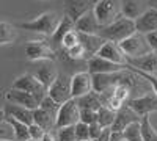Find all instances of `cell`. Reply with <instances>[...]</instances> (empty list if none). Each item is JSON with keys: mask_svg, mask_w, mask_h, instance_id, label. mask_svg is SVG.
I'll list each match as a JSON object with an SVG mask.
<instances>
[{"mask_svg": "<svg viewBox=\"0 0 157 141\" xmlns=\"http://www.w3.org/2000/svg\"><path fill=\"white\" fill-rule=\"evenodd\" d=\"M58 14L55 11H44L41 14H38L35 19L27 20V22H21L16 27L21 30H27V32H33V33H39L44 36H54L58 24H60Z\"/></svg>", "mask_w": 157, "mask_h": 141, "instance_id": "cell-1", "label": "cell"}, {"mask_svg": "<svg viewBox=\"0 0 157 141\" xmlns=\"http://www.w3.org/2000/svg\"><path fill=\"white\" fill-rule=\"evenodd\" d=\"M134 33H137L135 20L129 19V17H124V16L121 14L115 22H112L110 25H107V27H102L99 36L104 38L105 41H112V43L120 44L121 41L127 39V38L132 36Z\"/></svg>", "mask_w": 157, "mask_h": 141, "instance_id": "cell-2", "label": "cell"}, {"mask_svg": "<svg viewBox=\"0 0 157 141\" xmlns=\"http://www.w3.org/2000/svg\"><path fill=\"white\" fill-rule=\"evenodd\" d=\"M120 49L123 50V54L127 60H134V58H140L143 55H148L149 52H152L148 41H146V36L141 35V33H134L132 36H129L127 39L121 41Z\"/></svg>", "mask_w": 157, "mask_h": 141, "instance_id": "cell-3", "label": "cell"}, {"mask_svg": "<svg viewBox=\"0 0 157 141\" xmlns=\"http://www.w3.org/2000/svg\"><path fill=\"white\" fill-rule=\"evenodd\" d=\"M93 13L102 27H107L121 16V3L120 0H98Z\"/></svg>", "mask_w": 157, "mask_h": 141, "instance_id": "cell-4", "label": "cell"}, {"mask_svg": "<svg viewBox=\"0 0 157 141\" xmlns=\"http://www.w3.org/2000/svg\"><path fill=\"white\" fill-rule=\"evenodd\" d=\"M25 57L33 63L55 61L57 60V50L52 47L50 43L36 39V41H30L25 44Z\"/></svg>", "mask_w": 157, "mask_h": 141, "instance_id": "cell-5", "label": "cell"}, {"mask_svg": "<svg viewBox=\"0 0 157 141\" xmlns=\"http://www.w3.org/2000/svg\"><path fill=\"white\" fill-rule=\"evenodd\" d=\"M11 88L13 89H19V91H25V93L35 96L39 100V104H41V100L47 96V89L41 85V82H39L33 74H29V72L19 75L17 79L13 82Z\"/></svg>", "mask_w": 157, "mask_h": 141, "instance_id": "cell-6", "label": "cell"}, {"mask_svg": "<svg viewBox=\"0 0 157 141\" xmlns=\"http://www.w3.org/2000/svg\"><path fill=\"white\" fill-rule=\"evenodd\" d=\"M80 122V107H78L77 100L71 99L68 102L61 104L58 114H57V129H61V127H71ZM55 129V130H57Z\"/></svg>", "mask_w": 157, "mask_h": 141, "instance_id": "cell-7", "label": "cell"}, {"mask_svg": "<svg viewBox=\"0 0 157 141\" xmlns=\"http://www.w3.org/2000/svg\"><path fill=\"white\" fill-rule=\"evenodd\" d=\"M129 108H132L140 118L143 116H149L151 113L157 111V94L152 91H148L143 96L134 97V99H129V102L126 104Z\"/></svg>", "mask_w": 157, "mask_h": 141, "instance_id": "cell-8", "label": "cell"}, {"mask_svg": "<svg viewBox=\"0 0 157 141\" xmlns=\"http://www.w3.org/2000/svg\"><path fill=\"white\" fill-rule=\"evenodd\" d=\"M47 96L52 97L58 104H64L72 99V93H71V77H68L66 74H60L57 77V80L52 83V86L47 89Z\"/></svg>", "mask_w": 157, "mask_h": 141, "instance_id": "cell-9", "label": "cell"}, {"mask_svg": "<svg viewBox=\"0 0 157 141\" xmlns=\"http://www.w3.org/2000/svg\"><path fill=\"white\" fill-rule=\"evenodd\" d=\"M93 91V75L88 71H80L71 75V93L72 99L83 97Z\"/></svg>", "mask_w": 157, "mask_h": 141, "instance_id": "cell-10", "label": "cell"}, {"mask_svg": "<svg viewBox=\"0 0 157 141\" xmlns=\"http://www.w3.org/2000/svg\"><path fill=\"white\" fill-rule=\"evenodd\" d=\"M96 2L98 0H64V16H68L75 24V20L94 8Z\"/></svg>", "mask_w": 157, "mask_h": 141, "instance_id": "cell-11", "label": "cell"}, {"mask_svg": "<svg viewBox=\"0 0 157 141\" xmlns=\"http://www.w3.org/2000/svg\"><path fill=\"white\" fill-rule=\"evenodd\" d=\"M86 66H88V72L91 75L94 74H113V72H121V71H126L127 69V65H116V63H112V61H107L98 55L91 57L90 60H86Z\"/></svg>", "mask_w": 157, "mask_h": 141, "instance_id": "cell-12", "label": "cell"}, {"mask_svg": "<svg viewBox=\"0 0 157 141\" xmlns=\"http://www.w3.org/2000/svg\"><path fill=\"white\" fill-rule=\"evenodd\" d=\"M33 75L41 82V85L46 89H49L52 86V83L57 80V77L60 75V72L57 71L54 61H38Z\"/></svg>", "mask_w": 157, "mask_h": 141, "instance_id": "cell-13", "label": "cell"}, {"mask_svg": "<svg viewBox=\"0 0 157 141\" xmlns=\"http://www.w3.org/2000/svg\"><path fill=\"white\" fill-rule=\"evenodd\" d=\"M5 99L8 104H14V105H21V107H25V108H29V110H36L39 108V100L29 94V93H25V91H19V89H8L6 94H5Z\"/></svg>", "mask_w": 157, "mask_h": 141, "instance_id": "cell-14", "label": "cell"}, {"mask_svg": "<svg viewBox=\"0 0 157 141\" xmlns=\"http://www.w3.org/2000/svg\"><path fill=\"white\" fill-rule=\"evenodd\" d=\"M135 28L137 33L141 35H149L152 32H157V9L148 6L135 19Z\"/></svg>", "mask_w": 157, "mask_h": 141, "instance_id": "cell-15", "label": "cell"}, {"mask_svg": "<svg viewBox=\"0 0 157 141\" xmlns=\"http://www.w3.org/2000/svg\"><path fill=\"white\" fill-rule=\"evenodd\" d=\"M140 121H141V118L138 116V114H137L132 108H129L127 105H124L121 110L116 111L115 122H113V125L110 127V129H112L113 132H121V133H123L130 124L140 122Z\"/></svg>", "mask_w": 157, "mask_h": 141, "instance_id": "cell-16", "label": "cell"}, {"mask_svg": "<svg viewBox=\"0 0 157 141\" xmlns=\"http://www.w3.org/2000/svg\"><path fill=\"white\" fill-rule=\"evenodd\" d=\"M127 66L145 74L157 75V52H149L148 55H143L140 58L127 60Z\"/></svg>", "mask_w": 157, "mask_h": 141, "instance_id": "cell-17", "label": "cell"}, {"mask_svg": "<svg viewBox=\"0 0 157 141\" xmlns=\"http://www.w3.org/2000/svg\"><path fill=\"white\" fill-rule=\"evenodd\" d=\"M74 30L77 33H85V35H99L102 30V25L98 22L93 9H91L86 14H83L78 20H75Z\"/></svg>", "mask_w": 157, "mask_h": 141, "instance_id": "cell-18", "label": "cell"}, {"mask_svg": "<svg viewBox=\"0 0 157 141\" xmlns=\"http://www.w3.org/2000/svg\"><path fill=\"white\" fill-rule=\"evenodd\" d=\"M98 57L107 60V61H112V63H116V65H124V66L127 65V58L124 57L123 50L116 43H112V41H105V44L98 52Z\"/></svg>", "mask_w": 157, "mask_h": 141, "instance_id": "cell-19", "label": "cell"}, {"mask_svg": "<svg viewBox=\"0 0 157 141\" xmlns=\"http://www.w3.org/2000/svg\"><path fill=\"white\" fill-rule=\"evenodd\" d=\"M78 43L82 44L85 54H86V60H90L91 57L98 55V52L101 50V47L105 44V39L101 38L99 35H85V33H78Z\"/></svg>", "mask_w": 157, "mask_h": 141, "instance_id": "cell-20", "label": "cell"}, {"mask_svg": "<svg viewBox=\"0 0 157 141\" xmlns=\"http://www.w3.org/2000/svg\"><path fill=\"white\" fill-rule=\"evenodd\" d=\"M3 111H5V116L14 118L19 122H24L27 125L33 124V110H29V108L21 107V105H14V104H8L6 102V105L3 107Z\"/></svg>", "mask_w": 157, "mask_h": 141, "instance_id": "cell-21", "label": "cell"}, {"mask_svg": "<svg viewBox=\"0 0 157 141\" xmlns=\"http://www.w3.org/2000/svg\"><path fill=\"white\" fill-rule=\"evenodd\" d=\"M33 124L39 125L44 132H52L57 129L55 127L57 118L52 116L50 113H47L43 108H36V110H33Z\"/></svg>", "mask_w": 157, "mask_h": 141, "instance_id": "cell-22", "label": "cell"}, {"mask_svg": "<svg viewBox=\"0 0 157 141\" xmlns=\"http://www.w3.org/2000/svg\"><path fill=\"white\" fill-rule=\"evenodd\" d=\"M17 36H19V33H17L16 25L5 22V20H0V47L14 44Z\"/></svg>", "mask_w": 157, "mask_h": 141, "instance_id": "cell-23", "label": "cell"}, {"mask_svg": "<svg viewBox=\"0 0 157 141\" xmlns=\"http://www.w3.org/2000/svg\"><path fill=\"white\" fill-rule=\"evenodd\" d=\"M121 3V14L135 20L145 9H143V0H120Z\"/></svg>", "mask_w": 157, "mask_h": 141, "instance_id": "cell-24", "label": "cell"}, {"mask_svg": "<svg viewBox=\"0 0 157 141\" xmlns=\"http://www.w3.org/2000/svg\"><path fill=\"white\" fill-rule=\"evenodd\" d=\"M80 110H93V111H98L104 104H102V99H101V94L91 91L90 94L83 96V97H78L75 99Z\"/></svg>", "mask_w": 157, "mask_h": 141, "instance_id": "cell-25", "label": "cell"}, {"mask_svg": "<svg viewBox=\"0 0 157 141\" xmlns=\"http://www.w3.org/2000/svg\"><path fill=\"white\" fill-rule=\"evenodd\" d=\"M71 30H74V20H71L68 16H63L60 19V24H58V27H57L54 36H52V41L60 46L61 41H63V38L66 36V33H69Z\"/></svg>", "mask_w": 157, "mask_h": 141, "instance_id": "cell-26", "label": "cell"}, {"mask_svg": "<svg viewBox=\"0 0 157 141\" xmlns=\"http://www.w3.org/2000/svg\"><path fill=\"white\" fill-rule=\"evenodd\" d=\"M5 119L13 125V129H14L16 141H32V139H30V132H29V125H27V124L19 122V121H16L14 118H10V116H6Z\"/></svg>", "mask_w": 157, "mask_h": 141, "instance_id": "cell-27", "label": "cell"}, {"mask_svg": "<svg viewBox=\"0 0 157 141\" xmlns=\"http://www.w3.org/2000/svg\"><path fill=\"white\" fill-rule=\"evenodd\" d=\"M116 118V111H113L112 108H109L107 105H102L98 110V124L105 129V127H112Z\"/></svg>", "mask_w": 157, "mask_h": 141, "instance_id": "cell-28", "label": "cell"}, {"mask_svg": "<svg viewBox=\"0 0 157 141\" xmlns=\"http://www.w3.org/2000/svg\"><path fill=\"white\" fill-rule=\"evenodd\" d=\"M141 133L145 141H157V129L152 125L149 116H143L141 118Z\"/></svg>", "mask_w": 157, "mask_h": 141, "instance_id": "cell-29", "label": "cell"}, {"mask_svg": "<svg viewBox=\"0 0 157 141\" xmlns=\"http://www.w3.org/2000/svg\"><path fill=\"white\" fill-rule=\"evenodd\" d=\"M141 122V121H140ZM140 122H134L130 124L127 129L123 132L124 141H145L143 139V133H141V124Z\"/></svg>", "mask_w": 157, "mask_h": 141, "instance_id": "cell-30", "label": "cell"}, {"mask_svg": "<svg viewBox=\"0 0 157 141\" xmlns=\"http://www.w3.org/2000/svg\"><path fill=\"white\" fill-rule=\"evenodd\" d=\"M63 52H64L66 60H69V61H83V60H86V54H85V50H83L80 43H78L77 46H74V47H71V49H68V50H63Z\"/></svg>", "mask_w": 157, "mask_h": 141, "instance_id": "cell-31", "label": "cell"}, {"mask_svg": "<svg viewBox=\"0 0 157 141\" xmlns=\"http://www.w3.org/2000/svg\"><path fill=\"white\" fill-rule=\"evenodd\" d=\"M60 104L58 102H55L52 97H49V96H46L43 100H41V104H39V108H43V110H46L47 113H50L52 116H55L57 118V114H58V110H60Z\"/></svg>", "mask_w": 157, "mask_h": 141, "instance_id": "cell-32", "label": "cell"}, {"mask_svg": "<svg viewBox=\"0 0 157 141\" xmlns=\"http://www.w3.org/2000/svg\"><path fill=\"white\" fill-rule=\"evenodd\" d=\"M57 141H77L75 136V127H61L57 129Z\"/></svg>", "mask_w": 157, "mask_h": 141, "instance_id": "cell-33", "label": "cell"}, {"mask_svg": "<svg viewBox=\"0 0 157 141\" xmlns=\"http://www.w3.org/2000/svg\"><path fill=\"white\" fill-rule=\"evenodd\" d=\"M0 141H16L14 129L6 119L3 122H0Z\"/></svg>", "mask_w": 157, "mask_h": 141, "instance_id": "cell-34", "label": "cell"}, {"mask_svg": "<svg viewBox=\"0 0 157 141\" xmlns=\"http://www.w3.org/2000/svg\"><path fill=\"white\" fill-rule=\"evenodd\" d=\"M77 44H78V33H77L75 30H71L69 33H66V36L63 38L60 47H61L63 50H68V49H71V47H74V46H77Z\"/></svg>", "mask_w": 157, "mask_h": 141, "instance_id": "cell-35", "label": "cell"}, {"mask_svg": "<svg viewBox=\"0 0 157 141\" xmlns=\"http://www.w3.org/2000/svg\"><path fill=\"white\" fill-rule=\"evenodd\" d=\"M127 71H130V72H134L135 75H138V77H141V79H145L149 85H151V88H152V91L157 94V75H151V74H145V72H140V71H137V69H134V68H130V66H127Z\"/></svg>", "mask_w": 157, "mask_h": 141, "instance_id": "cell-36", "label": "cell"}, {"mask_svg": "<svg viewBox=\"0 0 157 141\" xmlns=\"http://www.w3.org/2000/svg\"><path fill=\"white\" fill-rule=\"evenodd\" d=\"M74 127H75L77 141H86V139H90V125H88V124L78 122V124H75Z\"/></svg>", "mask_w": 157, "mask_h": 141, "instance_id": "cell-37", "label": "cell"}, {"mask_svg": "<svg viewBox=\"0 0 157 141\" xmlns=\"http://www.w3.org/2000/svg\"><path fill=\"white\" fill-rule=\"evenodd\" d=\"M80 122L88 124V125L98 122V111H93V110H80Z\"/></svg>", "mask_w": 157, "mask_h": 141, "instance_id": "cell-38", "label": "cell"}, {"mask_svg": "<svg viewBox=\"0 0 157 141\" xmlns=\"http://www.w3.org/2000/svg\"><path fill=\"white\" fill-rule=\"evenodd\" d=\"M29 132H30V139H32V141H41V138H43L44 133H46L41 127L36 125V124L29 125Z\"/></svg>", "mask_w": 157, "mask_h": 141, "instance_id": "cell-39", "label": "cell"}, {"mask_svg": "<svg viewBox=\"0 0 157 141\" xmlns=\"http://www.w3.org/2000/svg\"><path fill=\"white\" fill-rule=\"evenodd\" d=\"M102 127L98 124V122H94V124H91L90 125V139H93V141H98L99 139V136H101V133H102Z\"/></svg>", "mask_w": 157, "mask_h": 141, "instance_id": "cell-40", "label": "cell"}, {"mask_svg": "<svg viewBox=\"0 0 157 141\" xmlns=\"http://www.w3.org/2000/svg\"><path fill=\"white\" fill-rule=\"evenodd\" d=\"M145 36H146V41H148L151 50L152 52H157V32H152V33L145 35Z\"/></svg>", "mask_w": 157, "mask_h": 141, "instance_id": "cell-41", "label": "cell"}, {"mask_svg": "<svg viewBox=\"0 0 157 141\" xmlns=\"http://www.w3.org/2000/svg\"><path fill=\"white\" fill-rule=\"evenodd\" d=\"M110 135H112V129L110 127H105V129L102 130V133H101L98 141H110Z\"/></svg>", "mask_w": 157, "mask_h": 141, "instance_id": "cell-42", "label": "cell"}, {"mask_svg": "<svg viewBox=\"0 0 157 141\" xmlns=\"http://www.w3.org/2000/svg\"><path fill=\"white\" fill-rule=\"evenodd\" d=\"M110 141H124V136H123V133H121V132H113V130H112Z\"/></svg>", "mask_w": 157, "mask_h": 141, "instance_id": "cell-43", "label": "cell"}, {"mask_svg": "<svg viewBox=\"0 0 157 141\" xmlns=\"http://www.w3.org/2000/svg\"><path fill=\"white\" fill-rule=\"evenodd\" d=\"M41 141H57V135H54L52 132H46L44 136L41 138Z\"/></svg>", "mask_w": 157, "mask_h": 141, "instance_id": "cell-44", "label": "cell"}, {"mask_svg": "<svg viewBox=\"0 0 157 141\" xmlns=\"http://www.w3.org/2000/svg\"><path fill=\"white\" fill-rule=\"evenodd\" d=\"M148 5H149V8H154V9H157V0H149V2H148Z\"/></svg>", "mask_w": 157, "mask_h": 141, "instance_id": "cell-45", "label": "cell"}, {"mask_svg": "<svg viewBox=\"0 0 157 141\" xmlns=\"http://www.w3.org/2000/svg\"><path fill=\"white\" fill-rule=\"evenodd\" d=\"M5 118H6V116H5L3 108H0V122H3V121H5Z\"/></svg>", "mask_w": 157, "mask_h": 141, "instance_id": "cell-46", "label": "cell"}, {"mask_svg": "<svg viewBox=\"0 0 157 141\" xmlns=\"http://www.w3.org/2000/svg\"><path fill=\"white\" fill-rule=\"evenodd\" d=\"M41 2H47V0H41Z\"/></svg>", "mask_w": 157, "mask_h": 141, "instance_id": "cell-47", "label": "cell"}, {"mask_svg": "<svg viewBox=\"0 0 157 141\" xmlns=\"http://www.w3.org/2000/svg\"><path fill=\"white\" fill-rule=\"evenodd\" d=\"M86 141H93V139H86Z\"/></svg>", "mask_w": 157, "mask_h": 141, "instance_id": "cell-48", "label": "cell"}]
</instances>
